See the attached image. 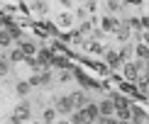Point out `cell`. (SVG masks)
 Wrapping results in <instances>:
<instances>
[{"instance_id":"6da1fadb","label":"cell","mask_w":149,"mask_h":124,"mask_svg":"<svg viewBox=\"0 0 149 124\" xmlns=\"http://www.w3.org/2000/svg\"><path fill=\"white\" fill-rule=\"evenodd\" d=\"M29 119H32V105L22 97V102H17L15 114L10 117V122H12V124H22V122H29Z\"/></svg>"},{"instance_id":"7a4b0ae2","label":"cell","mask_w":149,"mask_h":124,"mask_svg":"<svg viewBox=\"0 0 149 124\" xmlns=\"http://www.w3.org/2000/svg\"><path fill=\"white\" fill-rule=\"evenodd\" d=\"M54 107H56L59 117H71L73 112H76V105H73L71 95H59L56 100H54Z\"/></svg>"},{"instance_id":"3957f363","label":"cell","mask_w":149,"mask_h":124,"mask_svg":"<svg viewBox=\"0 0 149 124\" xmlns=\"http://www.w3.org/2000/svg\"><path fill=\"white\" fill-rule=\"evenodd\" d=\"M142 68H144V61H125L122 63V71H125V78L127 80H132V83H139V73H142Z\"/></svg>"},{"instance_id":"277c9868","label":"cell","mask_w":149,"mask_h":124,"mask_svg":"<svg viewBox=\"0 0 149 124\" xmlns=\"http://www.w3.org/2000/svg\"><path fill=\"white\" fill-rule=\"evenodd\" d=\"M73 76H76L78 85H81L83 90H98V88H100V85H98L95 80H93V78L88 76V73H83V71H73Z\"/></svg>"},{"instance_id":"5b68a950","label":"cell","mask_w":149,"mask_h":124,"mask_svg":"<svg viewBox=\"0 0 149 124\" xmlns=\"http://www.w3.org/2000/svg\"><path fill=\"white\" fill-rule=\"evenodd\" d=\"M0 59H5V61H10V63H22L24 59V51H22V46H17V49H5V54Z\"/></svg>"},{"instance_id":"8992f818","label":"cell","mask_w":149,"mask_h":124,"mask_svg":"<svg viewBox=\"0 0 149 124\" xmlns=\"http://www.w3.org/2000/svg\"><path fill=\"white\" fill-rule=\"evenodd\" d=\"M105 66L110 68H122V59H120V51L117 49H105Z\"/></svg>"},{"instance_id":"52a82bcc","label":"cell","mask_w":149,"mask_h":124,"mask_svg":"<svg viewBox=\"0 0 149 124\" xmlns=\"http://www.w3.org/2000/svg\"><path fill=\"white\" fill-rule=\"evenodd\" d=\"M110 100L115 102V112H120V110H132V107H134V105L130 102L122 92H110Z\"/></svg>"},{"instance_id":"ba28073f","label":"cell","mask_w":149,"mask_h":124,"mask_svg":"<svg viewBox=\"0 0 149 124\" xmlns=\"http://www.w3.org/2000/svg\"><path fill=\"white\" fill-rule=\"evenodd\" d=\"M120 22H122V20H117V17L113 15V12H110V15H105L103 20H100V27H103L108 34H115V29L120 27Z\"/></svg>"},{"instance_id":"9c48e42d","label":"cell","mask_w":149,"mask_h":124,"mask_svg":"<svg viewBox=\"0 0 149 124\" xmlns=\"http://www.w3.org/2000/svg\"><path fill=\"white\" fill-rule=\"evenodd\" d=\"M134 32H132V27H130L127 22H120V27L115 29V37H117V41H122V44H125V41H130V37H132Z\"/></svg>"},{"instance_id":"30bf717a","label":"cell","mask_w":149,"mask_h":124,"mask_svg":"<svg viewBox=\"0 0 149 124\" xmlns=\"http://www.w3.org/2000/svg\"><path fill=\"white\" fill-rule=\"evenodd\" d=\"M83 112H86L88 124H93V122H98V117H100V107H98V102H88V105L83 107Z\"/></svg>"},{"instance_id":"8fae6325","label":"cell","mask_w":149,"mask_h":124,"mask_svg":"<svg viewBox=\"0 0 149 124\" xmlns=\"http://www.w3.org/2000/svg\"><path fill=\"white\" fill-rule=\"evenodd\" d=\"M29 92H32V83L29 80H17L15 83V95L17 97H27Z\"/></svg>"},{"instance_id":"7c38bea8","label":"cell","mask_w":149,"mask_h":124,"mask_svg":"<svg viewBox=\"0 0 149 124\" xmlns=\"http://www.w3.org/2000/svg\"><path fill=\"white\" fill-rule=\"evenodd\" d=\"M71 97H73V105H76V110H83L86 105H88V95H86V90H76V92H71Z\"/></svg>"},{"instance_id":"4fadbf2b","label":"cell","mask_w":149,"mask_h":124,"mask_svg":"<svg viewBox=\"0 0 149 124\" xmlns=\"http://www.w3.org/2000/svg\"><path fill=\"white\" fill-rule=\"evenodd\" d=\"M56 117H59L56 107H44V110H42V122H44V124H54Z\"/></svg>"},{"instance_id":"5bb4252c","label":"cell","mask_w":149,"mask_h":124,"mask_svg":"<svg viewBox=\"0 0 149 124\" xmlns=\"http://www.w3.org/2000/svg\"><path fill=\"white\" fill-rule=\"evenodd\" d=\"M52 68H59V71H69L71 63H69V56H61V54H56L52 61Z\"/></svg>"},{"instance_id":"9a60e30c","label":"cell","mask_w":149,"mask_h":124,"mask_svg":"<svg viewBox=\"0 0 149 124\" xmlns=\"http://www.w3.org/2000/svg\"><path fill=\"white\" fill-rule=\"evenodd\" d=\"M20 46H22L24 56H37V51H39V46H37L32 39H24V41H20Z\"/></svg>"},{"instance_id":"2e32d148","label":"cell","mask_w":149,"mask_h":124,"mask_svg":"<svg viewBox=\"0 0 149 124\" xmlns=\"http://www.w3.org/2000/svg\"><path fill=\"white\" fill-rule=\"evenodd\" d=\"M117 51H120V59H122V63H125V61H130L134 56V46L130 44V41H125V44H122L120 49H117Z\"/></svg>"},{"instance_id":"e0dca14e","label":"cell","mask_w":149,"mask_h":124,"mask_svg":"<svg viewBox=\"0 0 149 124\" xmlns=\"http://www.w3.org/2000/svg\"><path fill=\"white\" fill-rule=\"evenodd\" d=\"M12 41H15V39H12L10 29L3 27V29H0V46H3V49H12Z\"/></svg>"},{"instance_id":"ac0fdd59","label":"cell","mask_w":149,"mask_h":124,"mask_svg":"<svg viewBox=\"0 0 149 124\" xmlns=\"http://www.w3.org/2000/svg\"><path fill=\"white\" fill-rule=\"evenodd\" d=\"M83 49L86 51H91V54H95V56H100V54H105V49L98 44L95 39H91V41H83Z\"/></svg>"},{"instance_id":"d6986e66","label":"cell","mask_w":149,"mask_h":124,"mask_svg":"<svg viewBox=\"0 0 149 124\" xmlns=\"http://www.w3.org/2000/svg\"><path fill=\"white\" fill-rule=\"evenodd\" d=\"M98 107H100V114H115V102L110 100V97L100 100V102H98Z\"/></svg>"},{"instance_id":"ffe728a7","label":"cell","mask_w":149,"mask_h":124,"mask_svg":"<svg viewBox=\"0 0 149 124\" xmlns=\"http://www.w3.org/2000/svg\"><path fill=\"white\" fill-rule=\"evenodd\" d=\"M73 17H76V15H71L69 10H64V12H61V15L56 17V24H59V27H71Z\"/></svg>"},{"instance_id":"44dd1931","label":"cell","mask_w":149,"mask_h":124,"mask_svg":"<svg viewBox=\"0 0 149 124\" xmlns=\"http://www.w3.org/2000/svg\"><path fill=\"white\" fill-rule=\"evenodd\" d=\"M39 78H42V88H44V85H49L54 80V73H52V68H39Z\"/></svg>"},{"instance_id":"7402d4cb","label":"cell","mask_w":149,"mask_h":124,"mask_svg":"<svg viewBox=\"0 0 149 124\" xmlns=\"http://www.w3.org/2000/svg\"><path fill=\"white\" fill-rule=\"evenodd\" d=\"M108 10L113 12V15L122 12V10H125V0H108Z\"/></svg>"},{"instance_id":"603a6c76","label":"cell","mask_w":149,"mask_h":124,"mask_svg":"<svg viewBox=\"0 0 149 124\" xmlns=\"http://www.w3.org/2000/svg\"><path fill=\"white\" fill-rule=\"evenodd\" d=\"M132 124H147V114L139 107H132Z\"/></svg>"},{"instance_id":"cb8c5ba5","label":"cell","mask_w":149,"mask_h":124,"mask_svg":"<svg viewBox=\"0 0 149 124\" xmlns=\"http://www.w3.org/2000/svg\"><path fill=\"white\" fill-rule=\"evenodd\" d=\"M69 119H71V124H88V119H86V112H83V110H76V112H73Z\"/></svg>"},{"instance_id":"d4e9b609","label":"cell","mask_w":149,"mask_h":124,"mask_svg":"<svg viewBox=\"0 0 149 124\" xmlns=\"http://www.w3.org/2000/svg\"><path fill=\"white\" fill-rule=\"evenodd\" d=\"M8 29H10V34H12V39H15V41H24V34H22V29L20 27H15V24H8Z\"/></svg>"},{"instance_id":"484cf974","label":"cell","mask_w":149,"mask_h":124,"mask_svg":"<svg viewBox=\"0 0 149 124\" xmlns=\"http://www.w3.org/2000/svg\"><path fill=\"white\" fill-rule=\"evenodd\" d=\"M95 124H120V119H117L115 114H100Z\"/></svg>"},{"instance_id":"4316f807","label":"cell","mask_w":149,"mask_h":124,"mask_svg":"<svg viewBox=\"0 0 149 124\" xmlns=\"http://www.w3.org/2000/svg\"><path fill=\"white\" fill-rule=\"evenodd\" d=\"M125 22L132 27V32H142V17H127Z\"/></svg>"},{"instance_id":"83f0119b","label":"cell","mask_w":149,"mask_h":124,"mask_svg":"<svg viewBox=\"0 0 149 124\" xmlns=\"http://www.w3.org/2000/svg\"><path fill=\"white\" fill-rule=\"evenodd\" d=\"M10 73V61H5V59H0V78H5Z\"/></svg>"},{"instance_id":"f1b7e54d","label":"cell","mask_w":149,"mask_h":124,"mask_svg":"<svg viewBox=\"0 0 149 124\" xmlns=\"http://www.w3.org/2000/svg\"><path fill=\"white\" fill-rule=\"evenodd\" d=\"M81 32H83V34H91L93 32V22H88V20H83V22H81Z\"/></svg>"},{"instance_id":"f546056e","label":"cell","mask_w":149,"mask_h":124,"mask_svg":"<svg viewBox=\"0 0 149 124\" xmlns=\"http://www.w3.org/2000/svg\"><path fill=\"white\" fill-rule=\"evenodd\" d=\"M29 83H32V88H42V78H39V73H32V76H29Z\"/></svg>"},{"instance_id":"4dcf8cb0","label":"cell","mask_w":149,"mask_h":124,"mask_svg":"<svg viewBox=\"0 0 149 124\" xmlns=\"http://www.w3.org/2000/svg\"><path fill=\"white\" fill-rule=\"evenodd\" d=\"M91 34H93V39H103V37H105V34H108V32H105V29H103V27H95V29H93V32H91Z\"/></svg>"},{"instance_id":"1f68e13d","label":"cell","mask_w":149,"mask_h":124,"mask_svg":"<svg viewBox=\"0 0 149 124\" xmlns=\"http://www.w3.org/2000/svg\"><path fill=\"white\" fill-rule=\"evenodd\" d=\"M95 8H98L95 0H86V10H88V12H95Z\"/></svg>"},{"instance_id":"d6a6232c","label":"cell","mask_w":149,"mask_h":124,"mask_svg":"<svg viewBox=\"0 0 149 124\" xmlns=\"http://www.w3.org/2000/svg\"><path fill=\"white\" fill-rule=\"evenodd\" d=\"M34 10H39V12H47V5L42 3V0H37V3H34Z\"/></svg>"},{"instance_id":"836d02e7","label":"cell","mask_w":149,"mask_h":124,"mask_svg":"<svg viewBox=\"0 0 149 124\" xmlns=\"http://www.w3.org/2000/svg\"><path fill=\"white\" fill-rule=\"evenodd\" d=\"M76 20H86V8H78L76 10Z\"/></svg>"},{"instance_id":"e575fe53","label":"cell","mask_w":149,"mask_h":124,"mask_svg":"<svg viewBox=\"0 0 149 124\" xmlns=\"http://www.w3.org/2000/svg\"><path fill=\"white\" fill-rule=\"evenodd\" d=\"M142 29H149V15H142Z\"/></svg>"},{"instance_id":"d590c367","label":"cell","mask_w":149,"mask_h":124,"mask_svg":"<svg viewBox=\"0 0 149 124\" xmlns=\"http://www.w3.org/2000/svg\"><path fill=\"white\" fill-rule=\"evenodd\" d=\"M59 5H61V8H66V10H69V8H71V0H59Z\"/></svg>"},{"instance_id":"8d00e7d4","label":"cell","mask_w":149,"mask_h":124,"mask_svg":"<svg viewBox=\"0 0 149 124\" xmlns=\"http://www.w3.org/2000/svg\"><path fill=\"white\" fill-rule=\"evenodd\" d=\"M144 0H125V5H142Z\"/></svg>"},{"instance_id":"74e56055","label":"cell","mask_w":149,"mask_h":124,"mask_svg":"<svg viewBox=\"0 0 149 124\" xmlns=\"http://www.w3.org/2000/svg\"><path fill=\"white\" fill-rule=\"evenodd\" d=\"M54 124H71V119H56Z\"/></svg>"},{"instance_id":"f35d334b","label":"cell","mask_w":149,"mask_h":124,"mask_svg":"<svg viewBox=\"0 0 149 124\" xmlns=\"http://www.w3.org/2000/svg\"><path fill=\"white\" fill-rule=\"evenodd\" d=\"M120 124H132V119H120Z\"/></svg>"},{"instance_id":"ab89813d","label":"cell","mask_w":149,"mask_h":124,"mask_svg":"<svg viewBox=\"0 0 149 124\" xmlns=\"http://www.w3.org/2000/svg\"><path fill=\"white\" fill-rule=\"evenodd\" d=\"M32 124H44V122H32Z\"/></svg>"},{"instance_id":"60d3db41","label":"cell","mask_w":149,"mask_h":124,"mask_svg":"<svg viewBox=\"0 0 149 124\" xmlns=\"http://www.w3.org/2000/svg\"><path fill=\"white\" fill-rule=\"evenodd\" d=\"M147 100H149V97H147Z\"/></svg>"}]
</instances>
